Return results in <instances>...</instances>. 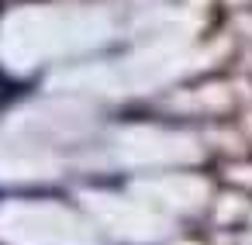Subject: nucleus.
<instances>
[{
  "instance_id": "nucleus-1",
  "label": "nucleus",
  "mask_w": 252,
  "mask_h": 245,
  "mask_svg": "<svg viewBox=\"0 0 252 245\" xmlns=\"http://www.w3.org/2000/svg\"><path fill=\"white\" fill-rule=\"evenodd\" d=\"M4 100H7V80L0 76V104H4Z\"/></svg>"
}]
</instances>
